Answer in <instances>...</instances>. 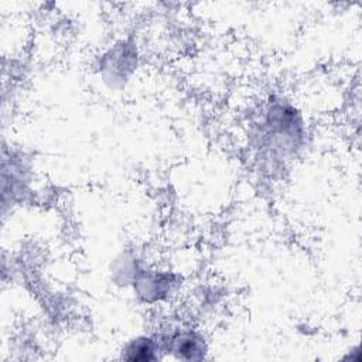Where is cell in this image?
<instances>
[{
    "instance_id": "1",
    "label": "cell",
    "mask_w": 362,
    "mask_h": 362,
    "mask_svg": "<svg viewBox=\"0 0 362 362\" xmlns=\"http://www.w3.org/2000/svg\"><path fill=\"white\" fill-rule=\"evenodd\" d=\"M170 351L177 352L182 359H199L205 351L204 341L199 335L191 331L175 334L170 339Z\"/></svg>"
},
{
    "instance_id": "2",
    "label": "cell",
    "mask_w": 362,
    "mask_h": 362,
    "mask_svg": "<svg viewBox=\"0 0 362 362\" xmlns=\"http://www.w3.org/2000/svg\"><path fill=\"white\" fill-rule=\"evenodd\" d=\"M156 351H158V345L154 339L148 337H139L126 345L123 358L129 361H154L158 358Z\"/></svg>"
}]
</instances>
